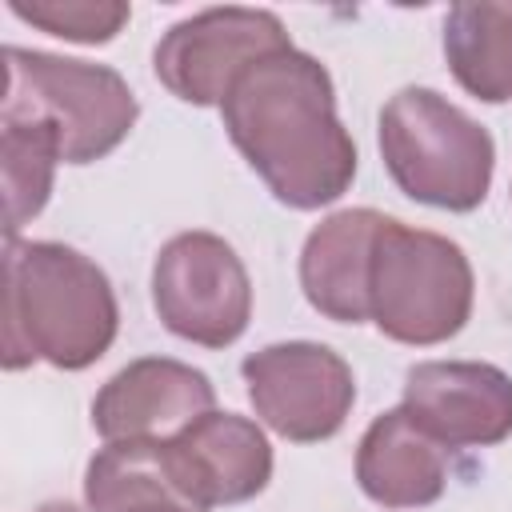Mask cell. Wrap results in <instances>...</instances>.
<instances>
[{"instance_id":"1","label":"cell","mask_w":512,"mask_h":512,"mask_svg":"<svg viewBox=\"0 0 512 512\" xmlns=\"http://www.w3.org/2000/svg\"><path fill=\"white\" fill-rule=\"evenodd\" d=\"M252 172L288 208H320L348 192L356 144L336 116L328 68L296 48L256 60L220 104Z\"/></svg>"},{"instance_id":"2","label":"cell","mask_w":512,"mask_h":512,"mask_svg":"<svg viewBox=\"0 0 512 512\" xmlns=\"http://www.w3.org/2000/svg\"><path fill=\"white\" fill-rule=\"evenodd\" d=\"M120 308L108 276L68 244L8 240L4 368L48 360L64 372L96 364L116 340Z\"/></svg>"},{"instance_id":"3","label":"cell","mask_w":512,"mask_h":512,"mask_svg":"<svg viewBox=\"0 0 512 512\" xmlns=\"http://www.w3.org/2000/svg\"><path fill=\"white\" fill-rule=\"evenodd\" d=\"M380 156L404 196L448 212L484 204L496 168L488 128L432 88H400L384 104Z\"/></svg>"},{"instance_id":"4","label":"cell","mask_w":512,"mask_h":512,"mask_svg":"<svg viewBox=\"0 0 512 512\" xmlns=\"http://www.w3.org/2000/svg\"><path fill=\"white\" fill-rule=\"evenodd\" d=\"M368 312L388 340L440 344L472 312V264L440 232L384 220L372 248Z\"/></svg>"},{"instance_id":"5","label":"cell","mask_w":512,"mask_h":512,"mask_svg":"<svg viewBox=\"0 0 512 512\" xmlns=\"http://www.w3.org/2000/svg\"><path fill=\"white\" fill-rule=\"evenodd\" d=\"M4 116H28L56 132L64 164L108 156L136 124V96L120 72L104 64L64 60L48 52L4 48Z\"/></svg>"},{"instance_id":"6","label":"cell","mask_w":512,"mask_h":512,"mask_svg":"<svg viewBox=\"0 0 512 512\" xmlns=\"http://www.w3.org/2000/svg\"><path fill=\"white\" fill-rule=\"evenodd\" d=\"M152 304L164 328L204 348H228L252 316V280L216 232L172 236L152 264Z\"/></svg>"},{"instance_id":"7","label":"cell","mask_w":512,"mask_h":512,"mask_svg":"<svg viewBox=\"0 0 512 512\" xmlns=\"http://www.w3.org/2000/svg\"><path fill=\"white\" fill-rule=\"evenodd\" d=\"M240 372L256 416L296 444L336 436L356 400V380L344 356L312 340L268 344L252 352Z\"/></svg>"},{"instance_id":"8","label":"cell","mask_w":512,"mask_h":512,"mask_svg":"<svg viewBox=\"0 0 512 512\" xmlns=\"http://www.w3.org/2000/svg\"><path fill=\"white\" fill-rule=\"evenodd\" d=\"M292 48L284 24L260 8H208L164 32L152 52L160 84L188 104H224L232 84L264 56Z\"/></svg>"},{"instance_id":"9","label":"cell","mask_w":512,"mask_h":512,"mask_svg":"<svg viewBox=\"0 0 512 512\" xmlns=\"http://www.w3.org/2000/svg\"><path fill=\"white\" fill-rule=\"evenodd\" d=\"M404 408L444 448H488L512 436V376L476 360H428L408 368Z\"/></svg>"},{"instance_id":"10","label":"cell","mask_w":512,"mask_h":512,"mask_svg":"<svg viewBox=\"0 0 512 512\" xmlns=\"http://www.w3.org/2000/svg\"><path fill=\"white\" fill-rule=\"evenodd\" d=\"M212 404L216 388L200 368L168 356H144L96 392L92 428L104 440H172L212 412Z\"/></svg>"},{"instance_id":"11","label":"cell","mask_w":512,"mask_h":512,"mask_svg":"<svg viewBox=\"0 0 512 512\" xmlns=\"http://www.w3.org/2000/svg\"><path fill=\"white\" fill-rule=\"evenodd\" d=\"M168 460L192 512L252 500L272 476L264 432L236 412H204L168 440Z\"/></svg>"},{"instance_id":"12","label":"cell","mask_w":512,"mask_h":512,"mask_svg":"<svg viewBox=\"0 0 512 512\" xmlns=\"http://www.w3.org/2000/svg\"><path fill=\"white\" fill-rule=\"evenodd\" d=\"M384 220L388 216L372 208H344L308 232L300 252V288L320 316L336 324L372 320L368 280H372V248Z\"/></svg>"},{"instance_id":"13","label":"cell","mask_w":512,"mask_h":512,"mask_svg":"<svg viewBox=\"0 0 512 512\" xmlns=\"http://www.w3.org/2000/svg\"><path fill=\"white\" fill-rule=\"evenodd\" d=\"M448 452L452 448L428 436L400 404L368 424L356 448V480L364 496L384 508H420L440 500L448 484Z\"/></svg>"},{"instance_id":"14","label":"cell","mask_w":512,"mask_h":512,"mask_svg":"<svg viewBox=\"0 0 512 512\" xmlns=\"http://www.w3.org/2000/svg\"><path fill=\"white\" fill-rule=\"evenodd\" d=\"M444 56L464 92L484 104L512 100V4H452Z\"/></svg>"},{"instance_id":"15","label":"cell","mask_w":512,"mask_h":512,"mask_svg":"<svg viewBox=\"0 0 512 512\" xmlns=\"http://www.w3.org/2000/svg\"><path fill=\"white\" fill-rule=\"evenodd\" d=\"M84 496L92 512H136V508H188L172 460L168 440H108L88 464Z\"/></svg>"},{"instance_id":"16","label":"cell","mask_w":512,"mask_h":512,"mask_svg":"<svg viewBox=\"0 0 512 512\" xmlns=\"http://www.w3.org/2000/svg\"><path fill=\"white\" fill-rule=\"evenodd\" d=\"M60 160V140L48 124L28 116H4L0 132V168H4V232H16L48 204L52 172Z\"/></svg>"},{"instance_id":"17","label":"cell","mask_w":512,"mask_h":512,"mask_svg":"<svg viewBox=\"0 0 512 512\" xmlns=\"http://www.w3.org/2000/svg\"><path fill=\"white\" fill-rule=\"evenodd\" d=\"M8 8L20 20L76 44H108L132 16L120 0H12Z\"/></svg>"},{"instance_id":"18","label":"cell","mask_w":512,"mask_h":512,"mask_svg":"<svg viewBox=\"0 0 512 512\" xmlns=\"http://www.w3.org/2000/svg\"><path fill=\"white\" fill-rule=\"evenodd\" d=\"M36 512H80L76 504H64V500H52V504H40Z\"/></svg>"},{"instance_id":"19","label":"cell","mask_w":512,"mask_h":512,"mask_svg":"<svg viewBox=\"0 0 512 512\" xmlns=\"http://www.w3.org/2000/svg\"><path fill=\"white\" fill-rule=\"evenodd\" d=\"M136 512H184V508H168V504H156V508H136Z\"/></svg>"}]
</instances>
